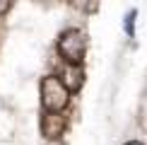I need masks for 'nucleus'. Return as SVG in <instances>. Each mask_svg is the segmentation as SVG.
<instances>
[{"label": "nucleus", "instance_id": "nucleus-5", "mask_svg": "<svg viewBox=\"0 0 147 145\" xmlns=\"http://www.w3.org/2000/svg\"><path fill=\"white\" fill-rule=\"evenodd\" d=\"M135 15H138L135 10H133V12H128V15H125V32L130 34V36H133V32H135Z\"/></svg>", "mask_w": 147, "mask_h": 145}, {"label": "nucleus", "instance_id": "nucleus-4", "mask_svg": "<svg viewBox=\"0 0 147 145\" xmlns=\"http://www.w3.org/2000/svg\"><path fill=\"white\" fill-rule=\"evenodd\" d=\"M65 80H63V85L68 87V92L70 89H77L80 85H82V70H80V65H68V70H65Z\"/></svg>", "mask_w": 147, "mask_h": 145}, {"label": "nucleus", "instance_id": "nucleus-2", "mask_svg": "<svg viewBox=\"0 0 147 145\" xmlns=\"http://www.w3.org/2000/svg\"><path fill=\"white\" fill-rule=\"evenodd\" d=\"M84 51H87V39H84L82 32L77 29H68V32L60 34L58 39V53L65 63L70 65H80L84 58Z\"/></svg>", "mask_w": 147, "mask_h": 145}, {"label": "nucleus", "instance_id": "nucleus-6", "mask_svg": "<svg viewBox=\"0 0 147 145\" xmlns=\"http://www.w3.org/2000/svg\"><path fill=\"white\" fill-rule=\"evenodd\" d=\"M10 7H12V3H7V0H0V15H5Z\"/></svg>", "mask_w": 147, "mask_h": 145}, {"label": "nucleus", "instance_id": "nucleus-1", "mask_svg": "<svg viewBox=\"0 0 147 145\" xmlns=\"http://www.w3.org/2000/svg\"><path fill=\"white\" fill-rule=\"evenodd\" d=\"M70 102V92L60 77L48 75L41 80V104L48 114H60Z\"/></svg>", "mask_w": 147, "mask_h": 145}, {"label": "nucleus", "instance_id": "nucleus-7", "mask_svg": "<svg viewBox=\"0 0 147 145\" xmlns=\"http://www.w3.org/2000/svg\"><path fill=\"white\" fill-rule=\"evenodd\" d=\"M125 145H142V143H138V140H130V143H125Z\"/></svg>", "mask_w": 147, "mask_h": 145}, {"label": "nucleus", "instance_id": "nucleus-3", "mask_svg": "<svg viewBox=\"0 0 147 145\" xmlns=\"http://www.w3.org/2000/svg\"><path fill=\"white\" fill-rule=\"evenodd\" d=\"M65 126H68L65 116L46 111L44 116H41V136H44L46 140H58V138L65 133Z\"/></svg>", "mask_w": 147, "mask_h": 145}]
</instances>
